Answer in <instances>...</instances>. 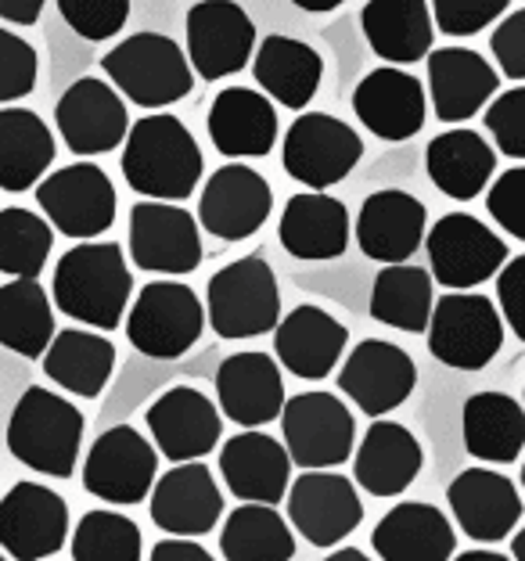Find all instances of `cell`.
<instances>
[{"label":"cell","instance_id":"cell-1","mask_svg":"<svg viewBox=\"0 0 525 561\" xmlns=\"http://www.w3.org/2000/svg\"><path fill=\"white\" fill-rule=\"evenodd\" d=\"M55 306L94 331H115L130 310L134 277L115 241H80L55 266Z\"/></svg>","mask_w":525,"mask_h":561},{"label":"cell","instance_id":"cell-2","mask_svg":"<svg viewBox=\"0 0 525 561\" xmlns=\"http://www.w3.org/2000/svg\"><path fill=\"white\" fill-rule=\"evenodd\" d=\"M202 148L187 126L156 112L130 126L123 140V176L137 195L159 202H184L195 195L202 176Z\"/></svg>","mask_w":525,"mask_h":561},{"label":"cell","instance_id":"cell-3","mask_svg":"<svg viewBox=\"0 0 525 561\" xmlns=\"http://www.w3.org/2000/svg\"><path fill=\"white\" fill-rule=\"evenodd\" d=\"M87 421L76 403L44 386L25 389L8 417V450L19 465L47 479H69L80 461Z\"/></svg>","mask_w":525,"mask_h":561},{"label":"cell","instance_id":"cell-4","mask_svg":"<svg viewBox=\"0 0 525 561\" xmlns=\"http://www.w3.org/2000/svg\"><path fill=\"white\" fill-rule=\"evenodd\" d=\"M101 69L112 80V87L126 101L140 108H166L181 101L195 87V69L191 58L162 33H134L123 44H115Z\"/></svg>","mask_w":525,"mask_h":561},{"label":"cell","instance_id":"cell-5","mask_svg":"<svg viewBox=\"0 0 525 561\" xmlns=\"http://www.w3.org/2000/svg\"><path fill=\"white\" fill-rule=\"evenodd\" d=\"M206 317L220 339H255L274 331L281 321V291L271 263L246 256L227 263L209 277Z\"/></svg>","mask_w":525,"mask_h":561},{"label":"cell","instance_id":"cell-6","mask_svg":"<svg viewBox=\"0 0 525 561\" xmlns=\"http://www.w3.org/2000/svg\"><path fill=\"white\" fill-rule=\"evenodd\" d=\"M206 331V302L184 280H151L126 313V339L140 356L176 360Z\"/></svg>","mask_w":525,"mask_h":561},{"label":"cell","instance_id":"cell-7","mask_svg":"<svg viewBox=\"0 0 525 561\" xmlns=\"http://www.w3.org/2000/svg\"><path fill=\"white\" fill-rule=\"evenodd\" d=\"M504 346V313L476 296L450 291L435 302L429 321V353L454 371H482Z\"/></svg>","mask_w":525,"mask_h":561},{"label":"cell","instance_id":"cell-8","mask_svg":"<svg viewBox=\"0 0 525 561\" xmlns=\"http://www.w3.org/2000/svg\"><path fill=\"white\" fill-rule=\"evenodd\" d=\"M364 156V140L350 123L328 112H303L285 134V173L310 191H328L353 173Z\"/></svg>","mask_w":525,"mask_h":561},{"label":"cell","instance_id":"cell-9","mask_svg":"<svg viewBox=\"0 0 525 561\" xmlns=\"http://www.w3.org/2000/svg\"><path fill=\"white\" fill-rule=\"evenodd\" d=\"M36 206L58 234L91 241L115 224V187L94 162H72L36 184Z\"/></svg>","mask_w":525,"mask_h":561},{"label":"cell","instance_id":"cell-10","mask_svg":"<svg viewBox=\"0 0 525 561\" xmlns=\"http://www.w3.org/2000/svg\"><path fill=\"white\" fill-rule=\"evenodd\" d=\"M281 428H285L292 465L303 471L339 468L353 457L356 421L335 392H299L285 400Z\"/></svg>","mask_w":525,"mask_h":561},{"label":"cell","instance_id":"cell-11","mask_svg":"<svg viewBox=\"0 0 525 561\" xmlns=\"http://www.w3.org/2000/svg\"><path fill=\"white\" fill-rule=\"evenodd\" d=\"M432 277L450 291H471L501 274L507 263L504 238L471 213H446L425 238Z\"/></svg>","mask_w":525,"mask_h":561},{"label":"cell","instance_id":"cell-12","mask_svg":"<svg viewBox=\"0 0 525 561\" xmlns=\"http://www.w3.org/2000/svg\"><path fill=\"white\" fill-rule=\"evenodd\" d=\"M159 479V450L134 425H112L91 443L83 486L105 504H140Z\"/></svg>","mask_w":525,"mask_h":561},{"label":"cell","instance_id":"cell-13","mask_svg":"<svg viewBox=\"0 0 525 561\" xmlns=\"http://www.w3.org/2000/svg\"><path fill=\"white\" fill-rule=\"evenodd\" d=\"M69 540V504L44 482H15L0 496V551L15 561H44Z\"/></svg>","mask_w":525,"mask_h":561},{"label":"cell","instance_id":"cell-14","mask_svg":"<svg viewBox=\"0 0 525 561\" xmlns=\"http://www.w3.org/2000/svg\"><path fill=\"white\" fill-rule=\"evenodd\" d=\"M130 260L148 274L184 277L198 271L202 238L198 220L173 202H137L130 209Z\"/></svg>","mask_w":525,"mask_h":561},{"label":"cell","instance_id":"cell-15","mask_svg":"<svg viewBox=\"0 0 525 561\" xmlns=\"http://www.w3.org/2000/svg\"><path fill=\"white\" fill-rule=\"evenodd\" d=\"M255 55V25L235 0H198L187 11V58L202 80L241 72Z\"/></svg>","mask_w":525,"mask_h":561},{"label":"cell","instance_id":"cell-16","mask_svg":"<svg viewBox=\"0 0 525 561\" xmlns=\"http://www.w3.org/2000/svg\"><path fill=\"white\" fill-rule=\"evenodd\" d=\"M288 522L306 543L339 547L364 522L361 493L339 471H303L288 486Z\"/></svg>","mask_w":525,"mask_h":561},{"label":"cell","instance_id":"cell-17","mask_svg":"<svg viewBox=\"0 0 525 561\" xmlns=\"http://www.w3.org/2000/svg\"><path fill=\"white\" fill-rule=\"evenodd\" d=\"M55 123L72 156H105L130 134L123 94L98 76H83L66 87V94L58 98Z\"/></svg>","mask_w":525,"mask_h":561},{"label":"cell","instance_id":"cell-18","mask_svg":"<svg viewBox=\"0 0 525 561\" xmlns=\"http://www.w3.org/2000/svg\"><path fill=\"white\" fill-rule=\"evenodd\" d=\"M418 386V367L411 353L386 339H364L342 364L339 389L350 397L367 417L392 414L396 407L411 400Z\"/></svg>","mask_w":525,"mask_h":561},{"label":"cell","instance_id":"cell-19","mask_svg":"<svg viewBox=\"0 0 525 561\" xmlns=\"http://www.w3.org/2000/svg\"><path fill=\"white\" fill-rule=\"evenodd\" d=\"M274 209V191L263 173H255L246 162L220 165L198 198V220L213 238L246 241L266 224Z\"/></svg>","mask_w":525,"mask_h":561},{"label":"cell","instance_id":"cell-20","mask_svg":"<svg viewBox=\"0 0 525 561\" xmlns=\"http://www.w3.org/2000/svg\"><path fill=\"white\" fill-rule=\"evenodd\" d=\"M148 432L156 439L159 454L166 461L184 465L202 461L206 454L216 450V443L224 436V417L216 411V403L206 392L191 386H173L148 407Z\"/></svg>","mask_w":525,"mask_h":561},{"label":"cell","instance_id":"cell-21","mask_svg":"<svg viewBox=\"0 0 525 561\" xmlns=\"http://www.w3.org/2000/svg\"><path fill=\"white\" fill-rule=\"evenodd\" d=\"M151 522L170 537H206L224 515V493L202 461H184L156 479L148 496Z\"/></svg>","mask_w":525,"mask_h":561},{"label":"cell","instance_id":"cell-22","mask_svg":"<svg viewBox=\"0 0 525 561\" xmlns=\"http://www.w3.org/2000/svg\"><path fill=\"white\" fill-rule=\"evenodd\" d=\"M220 414L241 428H263L285 411V381L271 353H235L216 367Z\"/></svg>","mask_w":525,"mask_h":561},{"label":"cell","instance_id":"cell-23","mask_svg":"<svg viewBox=\"0 0 525 561\" xmlns=\"http://www.w3.org/2000/svg\"><path fill=\"white\" fill-rule=\"evenodd\" d=\"M425 87L400 66L370 69L353 91L356 119L381 140H411L425 126Z\"/></svg>","mask_w":525,"mask_h":561},{"label":"cell","instance_id":"cell-24","mask_svg":"<svg viewBox=\"0 0 525 561\" xmlns=\"http://www.w3.org/2000/svg\"><path fill=\"white\" fill-rule=\"evenodd\" d=\"M446 501L457 526L479 543H501L522 522L518 486L501 471L468 468L446 486Z\"/></svg>","mask_w":525,"mask_h":561},{"label":"cell","instance_id":"cell-25","mask_svg":"<svg viewBox=\"0 0 525 561\" xmlns=\"http://www.w3.org/2000/svg\"><path fill=\"white\" fill-rule=\"evenodd\" d=\"M501 91V72L479 50L435 47L429 50V98L440 123H465L479 116Z\"/></svg>","mask_w":525,"mask_h":561},{"label":"cell","instance_id":"cell-26","mask_svg":"<svg viewBox=\"0 0 525 561\" xmlns=\"http://www.w3.org/2000/svg\"><path fill=\"white\" fill-rule=\"evenodd\" d=\"M220 476L227 490L246 504H277L292 486V454L266 432L246 428L220 450Z\"/></svg>","mask_w":525,"mask_h":561},{"label":"cell","instance_id":"cell-27","mask_svg":"<svg viewBox=\"0 0 525 561\" xmlns=\"http://www.w3.org/2000/svg\"><path fill=\"white\" fill-rule=\"evenodd\" d=\"M425 202L407 191H375L356 216V245L375 263H407L425 241Z\"/></svg>","mask_w":525,"mask_h":561},{"label":"cell","instance_id":"cell-28","mask_svg":"<svg viewBox=\"0 0 525 561\" xmlns=\"http://www.w3.org/2000/svg\"><path fill=\"white\" fill-rule=\"evenodd\" d=\"M345 342H350V328L310 302L296 306L274 328L277 360L285 364L288 375L303 381H320L335 371V364L345 353Z\"/></svg>","mask_w":525,"mask_h":561},{"label":"cell","instance_id":"cell-29","mask_svg":"<svg viewBox=\"0 0 525 561\" xmlns=\"http://www.w3.org/2000/svg\"><path fill=\"white\" fill-rule=\"evenodd\" d=\"M206 126L224 159H263L277 145L274 101L252 87H227L216 94Z\"/></svg>","mask_w":525,"mask_h":561},{"label":"cell","instance_id":"cell-30","mask_svg":"<svg viewBox=\"0 0 525 561\" xmlns=\"http://www.w3.org/2000/svg\"><path fill=\"white\" fill-rule=\"evenodd\" d=\"M425 454L418 436L400 421H370L353 457L356 486L370 496H400L418 479Z\"/></svg>","mask_w":525,"mask_h":561},{"label":"cell","instance_id":"cell-31","mask_svg":"<svg viewBox=\"0 0 525 561\" xmlns=\"http://www.w3.org/2000/svg\"><path fill=\"white\" fill-rule=\"evenodd\" d=\"M370 547L381 561H450L457 533L435 504L403 501L381 515Z\"/></svg>","mask_w":525,"mask_h":561},{"label":"cell","instance_id":"cell-32","mask_svg":"<svg viewBox=\"0 0 525 561\" xmlns=\"http://www.w3.org/2000/svg\"><path fill=\"white\" fill-rule=\"evenodd\" d=\"M277 238L296 260H339L350 245V213L324 191H299L281 213Z\"/></svg>","mask_w":525,"mask_h":561},{"label":"cell","instance_id":"cell-33","mask_svg":"<svg viewBox=\"0 0 525 561\" xmlns=\"http://www.w3.org/2000/svg\"><path fill=\"white\" fill-rule=\"evenodd\" d=\"M252 76L260 83V91L292 112H303L320 91V76H324V61L310 47L296 41V36L271 33L263 36V44L255 47Z\"/></svg>","mask_w":525,"mask_h":561},{"label":"cell","instance_id":"cell-34","mask_svg":"<svg viewBox=\"0 0 525 561\" xmlns=\"http://www.w3.org/2000/svg\"><path fill=\"white\" fill-rule=\"evenodd\" d=\"M361 25L370 50L392 66H411V61L429 58L435 41L429 0H367Z\"/></svg>","mask_w":525,"mask_h":561},{"label":"cell","instance_id":"cell-35","mask_svg":"<svg viewBox=\"0 0 525 561\" xmlns=\"http://www.w3.org/2000/svg\"><path fill=\"white\" fill-rule=\"evenodd\" d=\"M429 181L443 191L446 198L471 202L493 184L497 151L476 130H446L429 140L425 148Z\"/></svg>","mask_w":525,"mask_h":561},{"label":"cell","instance_id":"cell-36","mask_svg":"<svg viewBox=\"0 0 525 561\" xmlns=\"http://www.w3.org/2000/svg\"><path fill=\"white\" fill-rule=\"evenodd\" d=\"M44 360V375L72 397L98 400L115 371V346L101 331L66 328L50 339Z\"/></svg>","mask_w":525,"mask_h":561},{"label":"cell","instance_id":"cell-37","mask_svg":"<svg viewBox=\"0 0 525 561\" xmlns=\"http://www.w3.org/2000/svg\"><path fill=\"white\" fill-rule=\"evenodd\" d=\"M465 450L486 465H511L525 450V403L507 392H476L460 414Z\"/></svg>","mask_w":525,"mask_h":561},{"label":"cell","instance_id":"cell-38","mask_svg":"<svg viewBox=\"0 0 525 561\" xmlns=\"http://www.w3.org/2000/svg\"><path fill=\"white\" fill-rule=\"evenodd\" d=\"M55 134L30 108H0V191L36 187L55 162Z\"/></svg>","mask_w":525,"mask_h":561},{"label":"cell","instance_id":"cell-39","mask_svg":"<svg viewBox=\"0 0 525 561\" xmlns=\"http://www.w3.org/2000/svg\"><path fill=\"white\" fill-rule=\"evenodd\" d=\"M55 306L36 277H15L0 285V346L41 360L55 339Z\"/></svg>","mask_w":525,"mask_h":561},{"label":"cell","instance_id":"cell-40","mask_svg":"<svg viewBox=\"0 0 525 561\" xmlns=\"http://www.w3.org/2000/svg\"><path fill=\"white\" fill-rule=\"evenodd\" d=\"M432 280L435 277L414 263H386L370 285V317L386 328L411 331V335L429 331L435 310Z\"/></svg>","mask_w":525,"mask_h":561},{"label":"cell","instance_id":"cell-41","mask_svg":"<svg viewBox=\"0 0 525 561\" xmlns=\"http://www.w3.org/2000/svg\"><path fill=\"white\" fill-rule=\"evenodd\" d=\"M220 551L227 561H292L296 533L274 504H241L224 522Z\"/></svg>","mask_w":525,"mask_h":561},{"label":"cell","instance_id":"cell-42","mask_svg":"<svg viewBox=\"0 0 525 561\" xmlns=\"http://www.w3.org/2000/svg\"><path fill=\"white\" fill-rule=\"evenodd\" d=\"M55 245V227L30 209H0V274L41 277Z\"/></svg>","mask_w":525,"mask_h":561},{"label":"cell","instance_id":"cell-43","mask_svg":"<svg viewBox=\"0 0 525 561\" xmlns=\"http://www.w3.org/2000/svg\"><path fill=\"white\" fill-rule=\"evenodd\" d=\"M140 529L119 512L98 507L72 529V561H140Z\"/></svg>","mask_w":525,"mask_h":561},{"label":"cell","instance_id":"cell-44","mask_svg":"<svg viewBox=\"0 0 525 561\" xmlns=\"http://www.w3.org/2000/svg\"><path fill=\"white\" fill-rule=\"evenodd\" d=\"M66 25L83 41H112L130 19V0H58Z\"/></svg>","mask_w":525,"mask_h":561},{"label":"cell","instance_id":"cell-45","mask_svg":"<svg viewBox=\"0 0 525 561\" xmlns=\"http://www.w3.org/2000/svg\"><path fill=\"white\" fill-rule=\"evenodd\" d=\"M36 72H41V58H36L33 44H25L19 33L0 25V105L30 98Z\"/></svg>","mask_w":525,"mask_h":561},{"label":"cell","instance_id":"cell-46","mask_svg":"<svg viewBox=\"0 0 525 561\" xmlns=\"http://www.w3.org/2000/svg\"><path fill=\"white\" fill-rule=\"evenodd\" d=\"M486 130L493 134V145L501 156L525 162V87H511L486 108Z\"/></svg>","mask_w":525,"mask_h":561},{"label":"cell","instance_id":"cell-47","mask_svg":"<svg viewBox=\"0 0 525 561\" xmlns=\"http://www.w3.org/2000/svg\"><path fill=\"white\" fill-rule=\"evenodd\" d=\"M511 0H432V19L446 36H476L504 15Z\"/></svg>","mask_w":525,"mask_h":561},{"label":"cell","instance_id":"cell-48","mask_svg":"<svg viewBox=\"0 0 525 561\" xmlns=\"http://www.w3.org/2000/svg\"><path fill=\"white\" fill-rule=\"evenodd\" d=\"M486 209L501 231L525 241V165H511L486 187Z\"/></svg>","mask_w":525,"mask_h":561},{"label":"cell","instance_id":"cell-49","mask_svg":"<svg viewBox=\"0 0 525 561\" xmlns=\"http://www.w3.org/2000/svg\"><path fill=\"white\" fill-rule=\"evenodd\" d=\"M490 50H493L497 66H501V76L525 83V8L501 19V25H497L490 36Z\"/></svg>","mask_w":525,"mask_h":561},{"label":"cell","instance_id":"cell-50","mask_svg":"<svg viewBox=\"0 0 525 561\" xmlns=\"http://www.w3.org/2000/svg\"><path fill=\"white\" fill-rule=\"evenodd\" d=\"M497 299H501L504 324L525 342V252L501 266V277H497Z\"/></svg>","mask_w":525,"mask_h":561},{"label":"cell","instance_id":"cell-51","mask_svg":"<svg viewBox=\"0 0 525 561\" xmlns=\"http://www.w3.org/2000/svg\"><path fill=\"white\" fill-rule=\"evenodd\" d=\"M148 561H216L206 547H198L191 537H166L151 547Z\"/></svg>","mask_w":525,"mask_h":561},{"label":"cell","instance_id":"cell-52","mask_svg":"<svg viewBox=\"0 0 525 561\" xmlns=\"http://www.w3.org/2000/svg\"><path fill=\"white\" fill-rule=\"evenodd\" d=\"M47 0H0V19L11 25H36L44 15Z\"/></svg>","mask_w":525,"mask_h":561},{"label":"cell","instance_id":"cell-53","mask_svg":"<svg viewBox=\"0 0 525 561\" xmlns=\"http://www.w3.org/2000/svg\"><path fill=\"white\" fill-rule=\"evenodd\" d=\"M296 8H303V11H313V15H324V11H335V8H342L345 0H292Z\"/></svg>","mask_w":525,"mask_h":561},{"label":"cell","instance_id":"cell-54","mask_svg":"<svg viewBox=\"0 0 525 561\" xmlns=\"http://www.w3.org/2000/svg\"><path fill=\"white\" fill-rule=\"evenodd\" d=\"M320 561H375V558H367L364 551H356V547H342V551H331L328 558H320Z\"/></svg>","mask_w":525,"mask_h":561},{"label":"cell","instance_id":"cell-55","mask_svg":"<svg viewBox=\"0 0 525 561\" xmlns=\"http://www.w3.org/2000/svg\"><path fill=\"white\" fill-rule=\"evenodd\" d=\"M450 561H511V558L497 554V551H465V554H457Z\"/></svg>","mask_w":525,"mask_h":561},{"label":"cell","instance_id":"cell-56","mask_svg":"<svg viewBox=\"0 0 525 561\" xmlns=\"http://www.w3.org/2000/svg\"><path fill=\"white\" fill-rule=\"evenodd\" d=\"M511 558L515 561H525V529L515 533V540H511Z\"/></svg>","mask_w":525,"mask_h":561},{"label":"cell","instance_id":"cell-57","mask_svg":"<svg viewBox=\"0 0 525 561\" xmlns=\"http://www.w3.org/2000/svg\"><path fill=\"white\" fill-rule=\"evenodd\" d=\"M522 490H525V465H522Z\"/></svg>","mask_w":525,"mask_h":561},{"label":"cell","instance_id":"cell-58","mask_svg":"<svg viewBox=\"0 0 525 561\" xmlns=\"http://www.w3.org/2000/svg\"><path fill=\"white\" fill-rule=\"evenodd\" d=\"M0 561H11V558H8V554H4V551H0Z\"/></svg>","mask_w":525,"mask_h":561}]
</instances>
